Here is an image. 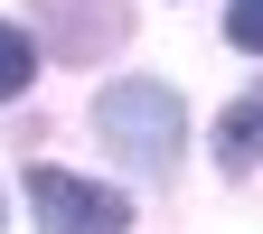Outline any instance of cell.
<instances>
[{"instance_id":"8992f818","label":"cell","mask_w":263,"mask_h":234,"mask_svg":"<svg viewBox=\"0 0 263 234\" xmlns=\"http://www.w3.org/2000/svg\"><path fill=\"white\" fill-rule=\"evenodd\" d=\"M226 38L245 56H263V0H226Z\"/></svg>"},{"instance_id":"3957f363","label":"cell","mask_w":263,"mask_h":234,"mask_svg":"<svg viewBox=\"0 0 263 234\" xmlns=\"http://www.w3.org/2000/svg\"><path fill=\"white\" fill-rule=\"evenodd\" d=\"M38 19H47L57 56H104L122 38V0H38Z\"/></svg>"},{"instance_id":"277c9868","label":"cell","mask_w":263,"mask_h":234,"mask_svg":"<svg viewBox=\"0 0 263 234\" xmlns=\"http://www.w3.org/2000/svg\"><path fill=\"white\" fill-rule=\"evenodd\" d=\"M254 159H263V84L216 122V169H254Z\"/></svg>"},{"instance_id":"6da1fadb","label":"cell","mask_w":263,"mask_h":234,"mask_svg":"<svg viewBox=\"0 0 263 234\" xmlns=\"http://www.w3.org/2000/svg\"><path fill=\"white\" fill-rule=\"evenodd\" d=\"M94 131H104V150L122 159V169H179V150H188V113H179V94L160 75L104 84L94 94Z\"/></svg>"},{"instance_id":"7a4b0ae2","label":"cell","mask_w":263,"mask_h":234,"mask_svg":"<svg viewBox=\"0 0 263 234\" xmlns=\"http://www.w3.org/2000/svg\"><path fill=\"white\" fill-rule=\"evenodd\" d=\"M28 206H38V234H132V197L76 169H28Z\"/></svg>"},{"instance_id":"5b68a950","label":"cell","mask_w":263,"mask_h":234,"mask_svg":"<svg viewBox=\"0 0 263 234\" xmlns=\"http://www.w3.org/2000/svg\"><path fill=\"white\" fill-rule=\"evenodd\" d=\"M28 75H38V47H28V28H10V19H0V103H19V94H28Z\"/></svg>"}]
</instances>
